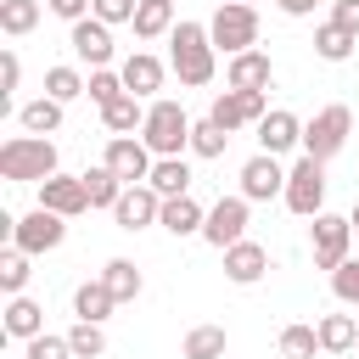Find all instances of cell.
I'll list each match as a JSON object with an SVG mask.
<instances>
[{"label":"cell","instance_id":"obj_1","mask_svg":"<svg viewBox=\"0 0 359 359\" xmlns=\"http://www.w3.org/2000/svg\"><path fill=\"white\" fill-rule=\"evenodd\" d=\"M213 34H208V22H174V34H168V67L180 73V84H191V90H202V84H213Z\"/></svg>","mask_w":359,"mask_h":359},{"label":"cell","instance_id":"obj_2","mask_svg":"<svg viewBox=\"0 0 359 359\" xmlns=\"http://www.w3.org/2000/svg\"><path fill=\"white\" fill-rule=\"evenodd\" d=\"M0 174L17 185H39L56 174V140L50 135H11L0 146Z\"/></svg>","mask_w":359,"mask_h":359},{"label":"cell","instance_id":"obj_3","mask_svg":"<svg viewBox=\"0 0 359 359\" xmlns=\"http://www.w3.org/2000/svg\"><path fill=\"white\" fill-rule=\"evenodd\" d=\"M140 140L151 146V157H185L191 151V118L180 101H151L146 107V123H140Z\"/></svg>","mask_w":359,"mask_h":359},{"label":"cell","instance_id":"obj_4","mask_svg":"<svg viewBox=\"0 0 359 359\" xmlns=\"http://www.w3.org/2000/svg\"><path fill=\"white\" fill-rule=\"evenodd\" d=\"M208 34H213V50H224V56L252 50V45H258V6H247V0H224V6L213 11Z\"/></svg>","mask_w":359,"mask_h":359},{"label":"cell","instance_id":"obj_5","mask_svg":"<svg viewBox=\"0 0 359 359\" xmlns=\"http://www.w3.org/2000/svg\"><path fill=\"white\" fill-rule=\"evenodd\" d=\"M348 135H353V112H348L342 101H331V107H320V112L303 123V151L320 157V163H331V157L348 146Z\"/></svg>","mask_w":359,"mask_h":359},{"label":"cell","instance_id":"obj_6","mask_svg":"<svg viewBox=\"0 0 359 359\" xmlns=\"http://www.w3.org/2000/svg\"><path fill=\"white\" fill-rule=\"evenodd\" d=\"M297 219H314V213H325V163L320 157H297L292 168H286V196H280Z\"/></svg>","mask_w":359,"mask_h":359},{"label":"cell","instance_id":"obj_7","mask_svg":"<svg viewBox=\"0 0 359 359\" xmlns=\"http://www.w3.org/2000/svg\"><path fill=\"white\" fill-rule=\"evenodd\" d=\"M348 241H353V219L348 213H314V224H309L314 269H337L348 258Z\"/></svg>","mask_w":359,"mask_h":359},{"label":"cell","instance_id":"obj_8","mask_svg":"<svg viewBox=\"0 0 359 359\" xmlns=\"http://www.w3.org/2000/svg\"><path fill=\"white\" fill-rule=\"evenodd\" d=\"M247 208H252L247 196H219V202L208 208V219H202V241L219 247V252L236 247V241L247 236Z\"/></svg>","mask_w":359,"mask_h":359},{"label":"cell","instance_id":"obj_9","mask_svg":"<svg viewBox=\"0 0 359 359\" xmlns=\"http://www.w3.org/2000/svg\"><path fill=\"white\" fill-rule=\"evenodd\" d=\"M101 163H107L123 185H140V180H151V163H157V157H151V146H146L140 135H112Z\"/></svg>","mask_w":359,"mask_h":359},{"label":"cell","instance_id":"obj_10","mask_svg":"<svg viewBox=\"0 0 359 359\" xmlns=\"http://www.w3.org/2000/svg\"><path fill=\"white\" fill-rule=\"evenodd\" d=\"M62 241H67V219L50 213V208H34V213L17 219V230H11V247H22V252H56Z\"/></svg>","mask_w":359,"mask_h":359},{"label":"cell","instance_id":"obj_11","mask_svg":"<svg viewBox=\"0 0 359 359\" xmlns=\"http://www.w3.org/2000/svg\"><path fill=\"white\" fill-rule=\"evenodd\" d=\"M67 45H73L79 62H90V67H112V22H101V17H79V22H67Z\"/></svg>","mask_w":359,"mask_h":359},{"label":"cell","instance_id":"obj_12","mask_svg":"<svg viewBox=\"0 0 359 359\" xmlns=\"http://www.w3.org/2000/svg\"><path fill=\"white\" fill-rule=\"evenodd\" d=\"M269 107H264V90H219L213 95V107H208V118L213 123H224L230 135L236 129H247V123H258Z\"/></svg>","mask_w":359,"mask_h":359},{"label":"cell","instance_id":"obj_13","mask_svg":"<svg viewBox=\"0 0 359 359\" xmlns=\"http://www.w3.org/2000/svg\"><path fill=\"white\" fill-rule=\"evenodd\" d=\"M241 196L247 202H269V196H286V168L275 151H258L241 163Z\"/></svg>","mask_w":359,"mask_h":359},{"label":"cell","instance_id":"obj_14","mask_svg":"<svg viewBox=\"0 0 359 359\" xmlns=\"http://www.w3.org/2000/svg\"><path fill=\"white\" fill-rule=\"evenodd\" d=\"M39 208L62 213V219H79L90 208V191H84V174H50L39 180Z\"/></svg>","mask_w":359,"mask_h":359},{"label":"cell","instance_id":"obj_15","mask_svg":"<svg viewBox=\"0 0 359 359\" xmlns=\"http://www.w3.org/2000/svg\"><path fill=\"white\" fill-rule=\"evenodd\" d=\"M112 219H118V230H146V224H157V219H163V196H157L146 180H140V185H123V196H118Z\"/></svg>","mask_w":359,"mask_h":359},{"label":"cell","instance_id":"obj_16","mask_svg":"<svg viewBox=\"0 0 359 359\" xmlns=\"http://www.w3.org/2000/svg\"><path fill=\"white\" fill-rule=\"evenodd\" d=\"M269 79H275L269 50H241V56H224V84H230V90H269Z\"/></svg>","mask_w":359,"mask_h":359},{"label":"cell","instance_id":"obj_17","mask_svg":"<svg viewBox=\"0 0 359 359\" xmlns=\"http://www.w3.org/2000/svg\"><path fill=\"white\" fill-rule=\"evenodd\" d=\"M292 146H303V123H297V112H286V107H269L264 118H258V151H292Z\"/></svg>","mask_w":359,"mask_h":359},{"label":"cell","instance_id":"obj_18","mask_svg":"<svg viewBox=\"0 0 359 359\" xmlns=\"http://www.w3.org/2000/svg\"><path fill=\"white\" fill-rule=\"evenodd\" d=\"M264 269H269V252L258 247V241H236V247H224V275L236 280V286H252V280H264Z\"/></svg>","mask_w":359,"mask_h":359},{"label":"cell","instance_id":"obj_19","mask_svg":"<svg viewBox=\"0 0 359 359\" xmlns=\"http://www.w3.org/2000/svg\"><path fill=\"white\" fill-rule=\"evenodd\" d=\"M118 73H123V90H129V95H140V101L163 90V62H157L151 50H135V56H129Z\"/></svg>","mask_w":359,"mask_h":359},{"label":"cell","instance_id":"obj_20","mask_svg":"<svg viewBox=\"0 0 359 359\" xmlns=\"http://www.w3.org/2000/svg\"><path fill=\"white\" fill-rule=\"evenodd\" d=\"M0 331H6V337H17V342H28V337H39V331H45V309H39L34 297H22V292H17V297L6 303V314H0Z\"/></svg>","mask_w":359,"mask_h":359},{"label":"cell","instance_id":"obj_21","mask_svg":"<svg viewBox=\"0 0 359 359\" xmlns=\"http://www.w3.org/2000/svg\"><path fill=\"white\" fill-rule=\"evenodd\" d=\"M202 219H208V213L196 208L191 191H185V196H163V219H157V224H163L168 236H202Z\"/></svg>","mask_w":359,"mask_h":359},{"label":"cell","instance_id":"obj_22","mask_svg":"<svg viewBox=\"0 0 359 359\" xmlns=\"http://www.w3.org/2000/svg\"><path fill=\"white\" fill-rule=\"evenodd\" d=\"M112 309H118V297H112V286H107L101 275H95V280H84V286L73 292V314H79V320H95V325H101Z\"/></svg>","mask_w":359,"mask_h":359},{"label":"cell","instance_id":"obj_23","mask_svg":"<svg viewBox=\"0 0 359 359\" xmlns=\"http://www.w3.org/2000/svg\"><path fill=\"white\" fill-rule=\"evenodd\" d=\"M135 39H163V34H174V0H146V6H135Z\"/></svg>","mask_w":359,"mask_h":359},{"label":"cell","instance_id":"obj_24","mask_svg":"<svg viewBox=\"0 0 359 359\" xmlns=\"http://www.w3.org/2000/svg\"><path fill=\"white\" fill-rule=\"evenodd\" d=\"M146 185H151L157 196H185V191H191V163H185V157H157Z\"/></svg>","mask_w":359,"mask_h":359},{"label":"cell","instance_id":"obj_25","mask_svg":"<svg viewBox=\"0 0 359 359\" xmlns=\"http://www.w3.org/2000/svg\"><path fill=\"white\" fill-rule=\"evenodd\" d=\"M353 45H359V34H348L342 22H320V28H314V56H320V62H348Z\"/></svg>","mask_w":359,"mask_h":359},{"label":"cell","instance_id":"obj_26","mask_svg":"<svg viewBox=\"0 0 359 359\" xmlns=\"http://www.w3.org/2000/svg\"><path fill=\"white\" fill-rule=\"evenodd\" d=\"M101 123H107L112 135H135V129L146 123V107H140V95H129V90H123L118 101H107V107H101Z\"/></svg>","mask_w":359,"mask_h":359},{"label":"cell","instance_id":"obj_27","mask_svg":"<svg viewBox=\"0 0 359 359\" xmlns=\"http://www.w3.org/2000/svg\"><path fill=\"white\" fill-rule=\"evenodd\" d=\"M17 123H22L28 135H56V129H62V101H56V95H39V101L17 107Z\"/></svg>","mask_w":359,"mask_h":359},{"label":"cell","instance_id":"obj_28","mask_svg":"<svg viewBox=\"0 0 359 359\" xmlns=\"http://www.w3.org/2000/svg\"><path fill=\"white\" fill-rule=\"evenodd\" d=\"M320 348L325 353H348V348H359V325H353V314H320Z\"/></svg>","mask_w":359,"mask_h":359},{"label":"cell","instance_id":"obj_29","mask_svg":"<svg viewBox=\"0 0 359 359\" xmlns=\"http://www.w3.org/2000/svg\"><path fill=\"white\" fill-rule=\"evenodd\" d=\"M84 191H90V208H107V213H112L118 196H123V180L101 163V168H84Z\"/></svg>","mask_w":359,"mask_h":359},{"label":"cell","instance_id":"obj_30","mask_svg":"<svg viewBox=\"0 0 359 359\" xmlns=\"http://www.w3.org/2000/svg\"><path fill=\"white\" fill-rule=\"evenodd\" d=\"M101 280L112 286V297H118V303H135V297H140V286H146V280H140V269H135L129 258H107Z\"/></svg>","mask_w":359,"mask_h":359},{"label":"cell","instance_id":"obj_31","mask_svg":"<svg viewBox=\"0 0 359 359\" xmlns=\"http://www.w3.org/2000/svg\"><path fill=\"white\" fill-rule=\"evenodd\" d=\"M39 28V0H0V34L22 39Z\"/></svg>","mask_w":359,"mask_h":359},{"label":"cell","instance_id":"obj_32","mask_svg":"<svg viewBox=\"0 0 359 359\" xmlns=\"http://www.w3.org/2000/svg\"><path fill=\"white\" fill-rule=\"evenodd\" d=\"M224 348H230L224 325H191L185 331V359H224Z\"/></svg>","mask_w":359,"mask_h":359},{"label":"cell","instance_id":"obj_33","mask_svg":"<svg viewBox=\"0 0 359 359\" xmlns=\"http://www.w3.org/2000/svg\"><path fill=\"white\" fill-rule=\"evenodd\" d=\"M224 146H230V129L224 123H213V118H202V123H191V151L196 157H224Z\"/></svg>","mask_w":359,"mask_h":359},{"label":"cell","instance_id":"obj_34","mask_svg":"<svg viewBox=\"0 0 359 359\" xmlns=\"http://www.w3.org/2000/svg\"><path fill=\"white\" fill-rule=\"evenodd\" d=\"M84 84H90V79H84L79 67H45V95H56L62 107H67V101H79V95H84Z\"/></svg>","mask_w":359,"mask_h":359},{"label":"cell","instance_id":"obj_35","mask_svg":"<svg viewBox=\"0 0 359 359\" xmlns=\"http://www.w3.org/2000/svg\"><path fill=\"white\" fill-rule=\"evenodd\" d=\"M28 258H34V252H22V247L0 252V292H6V297H17V292L28 286V275H34V269H28Z\"/></svg>","mask_w":359,"mask_h":359},{"label":"cell","instance_id":"obj_36","mask_svg":"<svg viewBox=\"0 0 359 359\" xmlns=\"http://www.w3.org/2000/svg\"><path fill=\"white\" fill-rule=\"evenodd\" d=\"M67 342H73V359H101V353H107V331H101L95 320H73Z\"/></svg>","mask_w":359,"mask_h":359},{"label":"cell","instance_id":"obj_37","mask_svg":"<svg viewBox=\"0 0 359 359\" xmlns=\"http://www.w3.org/2000/svg\"><path fill=\"white\" fill-rule=\"evenodd\" d=\"M314 348H320L314 325H286L280 331V359H314Z\"/></svg>","mask_w":359,"mask_h":359},{"label":"cell","instance_id":"obj_38","mask_svg":"<svg viewBox=\"0 0 359 359\" xmlns=\"http://www.w3.org/2000/svg\"><path fill=\"white\" fill-rule=\"evenodd\" d=\"M84 95H90L95 107L118 101V95H123V73H112V67H90V84H84Z\"/></svg>","mask_w":359,"mask_h":359},{"label":"cell","instance_id":"obj_39","mask_svg":"<svg viewBox=\"0 0 359 359\" xmlns=\"http://www.w3.org/2000/svg\"><path fill=\"white\" fill-rule=\"evenodd\" d=\"M22 359H73V342H67V337H50V331H39V337H28Z\"/></svg>","mask_w":359,"mask_h":359},{"label":"cell","instance_id":"obj_40","mask_svg":"<svg viewBox=\"0 0 359 359\" xmlns=\"http://www.w3.org/2000/svg\"><path fill=\"white\" fill-rule=\"evenodd\" d=\"M331 292H337V297H342L348 309L359 303V258H342V264L331 269Z\"/></svg>","mask_w":359,"mask_h":359},{"label":"cell","instance_id":"obj_41","mask_svg":"<svg viewBox=\"0 0 359 359\" xmlns=\"http://www.w3.org/2000/svg\"><path fill=\"white\" fill-rule=\"evenodd\" d=\"M17 84H22V62H17V50L6 45V50H0V107L17 101Z\"/></svg>","mask_w":359,"mask_h":359},{"label":"cell","instance_id":"obj_42","mask_svg":"<svg viewBox=\"0 0 359 359\" xmlns=\"http://www.w3.org/2000/svg\"><path fill=\"white\" fill-rule=\"evenodd\" d=\"M135 6L140 0H95L90 17H101V22H135Z\"/></svg>","mask_w":359,"mask_h":359},{"label":"cell","instance_id":"obj_43","mask_svg":"<svg viewBox=\"0 0 359 359\" xmlns=\"http://www.w3.org/2000/svg\"><path fill=\"white\" fill-rule=\"evenodd\" d=\"M90 6H95V0H45V11H50V17H62V22L90 17Z\"/></svg>","mask_w":359,"mask_h":359},{"label":"cell","instance_id":"obj_44","mask_svg":"<svg viewBox=\"0 0 359 359\" xmlns=\"http://www.w3.org/2000/svg\"><path fill=\"white\" fill-rule=\"evenodd\" d=\"M331 22H342L348 34H359V0H331Z\"/></svg>","mask_w":359,"mask_h":359},{"label":"cell","instance_id":"obj_45","mask_svg":"<svg viewBox=\"0 0 359 359\" xmlns=\"http://www.w3.org/2000/svg\"><path fill=\"white\" fill-rule=\"evenodd\" d=\"M275 6H280V11H286V17H309V11H314V6H320V0H275Z\"/></svg>","mask_w":359,"mask_h":359},{"label":"cell","instance_id":"obj_46","mask_svg":"<svg viewBox=\"0 0 359 359\" xmlns=\"http://www.w3.org/2000/svg\"><path fill=\"white\" fill-rule=\"evenodd\" d=\"M348 219H353V230H359V202H353V213H348Z\"/></svg>","mask_w":359,"mask_h":359},{"label":"cell","instance_id":"obj_47","mask_svg":"<svg viewBox=\"0 0 359 359\" xmlns=\"http://www.w3.org/2000/svg\"><path fill=\"white\" fill-rule=\"evenodd\" d=\"M140 6H146V0H140Z\"/></svg>","mask_w":359,"mask_h":359},{"label":"cell","instance_id":"obj_48","mask_svg":"<svg viewBox=\"0 0 359 359\" xmlns=\"http://www.w3.org/2000/svg\"><path fill=\"white\" fill-rule=\"evenodd\" d=\"M247 6H252V0H247Z\"/></svg>","mask_w":359,"mask_h":359}]
</instances>
